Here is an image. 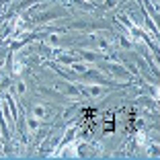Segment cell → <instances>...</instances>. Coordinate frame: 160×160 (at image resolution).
I'll list each match as a JSON object with an SVG mask.
<instances>
[{
    "label": "cell",
    "instance_id": "obj_1",
    "mask_svg": "<svg viewBox=\"0 0 160 160\" xmlns=\"http://www.w3.org/2000/svg\"><path fill=\"white\" fill-rule=\"evenodd\" d=\"M31 115H33L35 119H45V115H47V109L43 107V105H33V109H31Z\"/></svg>",
    "mask_w": 160,
    "mask_h": 160
},
{
    "label": "cell",
    "instance_id": "obj_2",
    "mask_svg": "<svg viewBox=\"0 0 160 160\" xmlns=\"http://www.w3.org/2000/svg\"><path fill=\"white\" fill-rule=\"evenodd\" d=\"M86 95H91V97L99 99V97H103V95H105V88H103V86H95V84H92V86H88V88H86Z\"/></svg>",
    "mask_w": 160,
    "mask_h": 160
},
{
    "label": "cell",
    "instance_id": "obj_3",
    "mask_svg": "<svg viewBox=\"0 0 160 160\" xmlns=\"http://www.w3.org/2000/svg\"><path fill=\"white\" fill-rule=\"evenodd\" d=\"M27 127H29V132H37V129H39V119L31 117V119L27 121Z\"/></svg>",
    "mask_w": 160,
    "mask_h": 160
}]
</instances>
